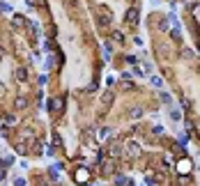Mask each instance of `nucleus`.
I'll return each mask as SVG.
<instances>
[{
	"mask_svg": "<svg viewBox=\"0 0 200 186\" xmlns=\"http://www.w3.org/2000/svg\"><path fill=\"white\" fill-rule=\"evenodd\" d=\"M124 154L129 156V159H136V156L140 154V143L138 140H127L124 143Z\"/></svg>",
	"mask_w": 200,
	"mask_h": 186,
	"instance_id": "f257e3e1",
	"label": "nucleus"
},
{
	"mask_svg": "<svg viewBox=\"0 0 200 186\" xmlns=\"http://www.w3.org/2000/svg\"><path fill=\"white\" fill-rule=\"evenodd\" d=\"M138 16H140V11H138L136 7H129V9L124 11V21H129L131 25H136V23H138Z\"/></svg>",
	"mask_w": 200,
	"mask_h": 186,
	"instance_id": "f03ea898",
	"label": "nucleus"
},
{
	"mask_svg": "<svg viewBox=\"0 0 200 186\" xmlns=\"http://www.w3.org/2000/svg\"><path fill=\"white\" fill-rule=\"evenodd\" d=\"M110 136H113V129H110V126H101V129L97 131V140L99 143H106Z\"/></svg>",
	"mask_w": 200,
	"mask_h": 186,
	"instance_id": "7ed1b4c3",
	"label": "nucleus"
},
{
	"mask_svg": "<svg viewBox=\"0 0 200 186\" xmlns=\"http://www.w3.org/2000/svg\"><path fill=\"white\" fill-rule=\"evenodd\" d=\"M62 106H64V99H62V97L51 99V103H49V108H51V110H55V113H62Z\"/></svg>",
	"mask_w": 200,
	"mask_h": 186,
	"instance_id": "20e7f679",
	"label": "nucleus"
},
{
	"mask_svg": "<svg viewBox=\"0 0 200 186\" xmlns=\"http://www.w3.org/2000/svg\"><path fill=\"white\" fill-rule=\"evenodd\" d=\"M122 149H124V145H117V143H113V145H110V149H108V154L113 156V159H117V156L122 154Z\"/></svg>",
	"mask_w": 200,
	"mask_h": 186,
	"instance_id": "39448f33",
	"label": "nucleus"
},
{
	"mask_svg": "<svg viewBox=\"0 0 200 186\" xmlns=\"http://www.w3.org/2000/svg\"><path fill=\"white\" fill-rule=\"evenodd\" d=\"M12 25H14L16 30H21V28L26 25V19H23V16H19V14H14V16H12Z\"/></svg>",
	"mask_w": 200,
	"mask_h": 186,
	"instance_id": "423d86ee",
	"label": "nucleus"
},
{
	"mask_svg": "<svg viewBox=\"0 0 200 186\" xmlns=\"http://www.w3.org/2000/svg\"><path fill=\"white\" fill-rule=\"evenodd\" d=\"M177 170H179V172H189V170H191V161H189V159L179 161V163H177Z\"/></svg>",
	"mask_w": 200,
	"mask_h": 186,
	"instance_id": "0eeeda50",
	"label": "nucleus"
},
{
	"mask_svg": "<svg viewBox=\"0 0 200 186\" xmlns=\"http://www.w3.org/2000/svg\"><path fill=\"white\" fill-rule=\"evenodd\" d=\"M23 108H28V99L23 94H19L16 97V110H23Z\"/></svg>",
	"mask_w": 200,
	"mask_h": 186,
	"instance_id": "6e6552de",
	"label": "nucleus"
},
{
	"mask_svg": "<svg viewBox=\"0 0 200 186\" xmlns=\"http://www.w3.org/2000/svg\"><path fill=\"white\" fill-rule=\"evenodd\" d=\"M129 117H131V120H138V117H143V108H131V110H129Z\"/></svg>",
	"mask_w": 200,
	"mask_h": 186,
	"instance_id": "1a4fd4ad",
	"label": "nucleus"
},
{
	"mask_svg": "<svg viewBox=\"0 0 200 186\" xmlns=\"http://www.w3.org/2000/svg\"><path fill=\"white\" fill-rule=\"evenodd\" d=\"M170 120H173V122H179L182 120V113H179L177 108H170Z\"/></svg>",
	"mask_w": 200,
	"mask_h": 186,
	"instance_id": "9d476101",
	"label": "nucleus"
},
{
	"mask_svg": "<svg viewBox=\"0 0 200 186\" xmlns=\"http://www.w3.org/2000/svg\"><path fill=\"white\" fill-rule=\"evenodd\" d=\"M14 163V156H5V159H0V168H7Z\"/></svg>",
	"mask_w": 200,
	"mask_h": 186,
	"instance_id": "9b49d317",
	"label": "nucleus"
},
{
	"mask_svg": "<svg viewBox=\"0 0 200 186\" xmlns=\"http://www.w3.org/2000/svg\"><path fill=\"white\" fill-rule=\"evenodd\" d=\"M28 25H30V30H32V32H37V34H42V25H39V23H37V21H30V23H28Z\"/></svg>",
	"mask_w": 200,
	"mask_h": 186,
	"instance_id": "f8f14e48",
	"label": "nucleus"
},
{
	"mask_svg": "<svg viewBox=\"0 0 200 186\" xmlns=\"http://www.w3.org/2000/svg\"><path fill=\"white\" fill-rule=\"evenodd\" d=\"M150 83L154 85V88H163V80L159 78V76H150Z\"/></svg>",
	"mask_w": 200,
	"mask_h": 186,
	"instance_id": "ddd939ff",
	"label": "nucleus"
},
{
	"mask_svg": "<svg viewBox=\"0 0 200 186\" xmlns=\"http://www.w3.org/2000/svg\"><path fill=\"white\" fill-rule=\"evenodd\" d=\"M0 11L9 14V11H12V5H9V2H5V0H0Z\"/></svg>",
	"mask_w": 200,
	"mask_h": 186,
	"instance_id": "4468645a",
	"label": "nucleus"
},
{
	"mask_svg": "<svg viewBox=\"0 0 200 186\" xmlns=\"http://www.w3.org/2000/svg\"><path fill=\"white\" fill-rule=\"evenodd\" d=\"M16 78H19V80H26V78H28V71H26L23 67H21V69H16Z\"/></svg>",
	"mask_w": 200,
	"mask_h": 186,
	"instance_id": "2eb2a0df",
	"label": "nucleus"
},
{
	"mask_svg": "<svg viewBox=\"0 0 200 186\" xmlns=\"http://www.w3.org/2000/svg\"><path fill=\"white\" fill-rule=\"evenodd\" d=\"M161 101H163V103H168V106H170V103H173V97H170L168 92H161Z\"/></svg>",
	"mask_w": 200,
	"mask_h": 186,
	"instance_id": "dca6fc26",
	"label": "nucleus"
},
{
	"mask_svg": "<svg viewBox=\"0 0 200 186\" xmlns=\"http://www.w3.org/2000/svg\"><path fill=\"white\" fill-rule=\"evenodd\" d=\"M14 186H26L28 182H26V177H14V182H12Z\"/></svg>",
	"mask_w": 200,
	"mask_h": 186,
	"instance_id": "f3484780",
	"label": "nucleus"
},
{
	"mask_svg": "<svg viewBox=\"0 0 200 186\" xmlns=\"http://www.w3.org/2000/svg\"><path fill=\"white\" fill-rule=\"evenodd\" d=\"M168 28H170V23H168V19H163V21H159V30H163V32H166V30H168Z\"/></svg>",
	"mask_w": 200,
	"mask_h": 186,
	"instance_id": "a211bd4d",
	"label": "nucleus"
},
{
	"mask_svg": "<svg viewBox=\"0 0 200 186\" xmlns=\"http://www.w3.org/2000/svg\"><path fill=\"white\" fill-rule=\"evenodd\" d=\"M76 179H78V182H85V179H87V172H85V170H78V172H76Z\"/></svg>",
	"mask_w": 200,
	"mask_h": 186,
	"instance_id": "6ab92c4d",
	"label": "nucleus"
},
{
	"mask_svg": "<svg viewBox=\"0 0 200 186\" xmlns=\"http://www.w3.org/2000/svg\"><path fill=\"white\" fill-rule=\"evenodd\" d=\"M152 133H154V136H163V133H166V129H163V126H154V129H152Z\"/></svg>",
	"mask_w": 200,
	"mask_h": 186,
	"instance_id": "aec40b11",
	"label": "nucleus"
},
{
	"mask_svg": "<svg viewBox=\"0 0 200 186\" xmlns=\"http://www.w3.org/2000/svg\"><path fill=\"white\" fill-rule=\"evenodd\" d=\"M143 71H145V74H152V71H154V67H152V62H145V65H143Z\"/></svg>",
	"mask_w": 200,
	"mask_h": 186,
	"instance_id": "412c9836",
	"label": "nucleus"
},
{
	"mask_svg": "<svg viewBox=\"0 0 200 186\" xmlns=\"http://www.w3.org/2000/svg\"><path fill=\"white\" fill-rule=\"evenodd\" d=\"M113 39H115V42H124V34H122V32H113Z\"/></svg>",
	"mask_w": 200,
	"mask_h": 186,
	"instance_id": "4be33fe9",
	"label": "nucleus"
},
{
	"mask_svg": "<svg viewBox=\"0 0 200 186\" xmlns=\"http://www.w3.org/2000/svg\"><path fill=\"white\" fill-rule=\"evenodd\" d=\"M101 101H104V103H110V101H113V94H110V92H106V94L101 97Z\"/></svg>",
	"mask_w": 200,
	"mask_h": 186,
	"instance_id": "5701e85b",
	"label": "nucleus"
},
{
	"mask_svg": "<svg viewBox=\"0 0 200 186\" xmlns=\"http://www.w3.org/2000/svg\"><path fill=\"white\" fill-rule=\"evenodd\" d=\"M113 170H115V168H113V163H110V161H108V163L104 166V172H106V175H108V172H113Z\"/></svg>",
	"mask_w": 200,
	"mask_h": 186,
	"instance_id": "b1692460",
	"label": "nucleus"
},
{
	"mask_svg": "<svg viewBox=\"0 0 200 186\" xmlns=\"http://www.w3.org/2000/svg\"><path fill=\"white\" fill-rule=\"evenodd\" d=\"M173 37H175V42H179V37H182V32H179V28H173Z\"/></svg>",
	"mask_w": 200,
	"mask_h": 186,
	"instance_id": "393cba45",
	"label": "nucleus"
},
{
	"mask_svg": "<svg viewBox=\"0 0 200 186\" xmlns=\"http://www.w3.org/2000/svg\"><path fill=\"white\" fill-rule=\"evenodd\" d=\"M127 62H129V65H136L138 57H136V55H127Z\"/></svg>",
	"mask_w": 200,
	"mask_h": 186,
	"instance_id": "a878e982",
	"label": "nucleus"
},
{
	"mask_svg": "<svg viewBox=\"0 0 200 186\" xmlns=\"http://www.w3.org/2000/svg\"><path fill=\"white\" fill-rule=\"evenodd\" d=\"M16 152H19V154L26 152V143H19V145H16Z\"/></svg>",
	"mask_w": 200,
	"mask_h": 186,
	"instance_id": "bb28decb",
	"label": "nucleus"
},
{
	"mask_svg": "<svg viewBox=\"0 0 200 186\" xmlns=\"http://www.w3.org/2000/svg\"><path fill=\"white\" fill-rule=\"evenodd\" d=\"M53 145H55V147H60V145H62V140H60V136H53Z\"/></svg>",
	"mask_w": 200,
	"mask_h": 186,
	"instance_id": "cd10ccee",
	"label": "nucleus"
},
{
	"mask_svg": "<svg viewBox=\"0 0 200 186\" xmlns=\"http://www.w3.org/2000/svg\"><path fill=\"white\" fill-rule=\"evenodd\" d=\"M5 120H7V124H14V122H16V117H14V115H7Z\"/></svg>",
	"mask_w": 200,
	"mask_h": 186,
	"instance_id": "c85d7f7f",
	"label": "nucleus"
},
{
	"mask_svg": "<svg viewBox=\"0 0 200 186\" xmlns=\"http://www.w3.org/2000/svg\"><path fill=\"white\" fill-rule=\"evenodd\" d=\"M0 179H2V172H0Z\"/></svg>",
	"mask_w": 200,
	"mask_h": 186,
	"instance_id": "c756f323",
	"label": "nucleus"
},
{
	"mask_svg": "<svg viewBox=\"0 0 200 186\" xmlns=\"http://www.w3.org/2000/svg\"><path fill=\"white\" fill-rule=\"evenodd\" d=\"M42 186H46V184H42Z\"/></svg>",
	"mask_w": 200,
	"mask_h": 186,
	"instance_id": "7c9ffc66",
	"label": "nucleus"
}]
</instances>
